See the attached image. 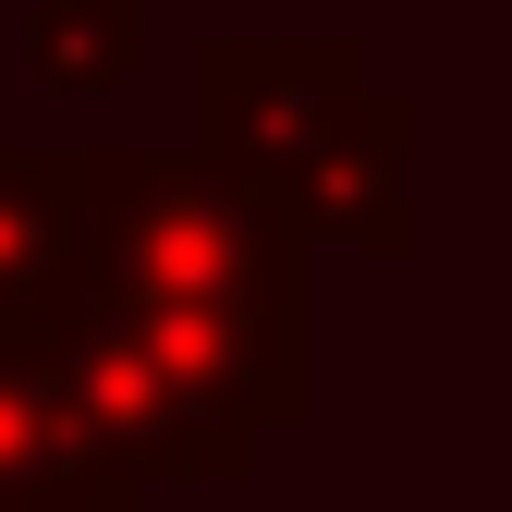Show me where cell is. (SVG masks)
<instances>
[{
    "mask_svg": "<svg viewBox=\"0 0 512 512\" xmlns=\"http://www.w3.org/2000/svg\"><path fill=\"white\" fill-rule=\"evenodd\" d=\"M305 220L208 147H98V208H86V269L183 330H208L232 378L256 391L269 427H305L317 378H305Z\"/></svg>",
    "mask_w": 512,
    "mask_h": 512,
    "instance_id": "1",
    "label": "cell"
},
{
    "mask_svg": "<svg viewBox=\"0 0 512 512\" xmlns=\"http://www.w3.org/2000/svg\"><path fill=\"white\" fill-rule=\"evenodd\" d=\"M196 147L281 196L317 244L415 256V147L427 110L366 74L354 37H208L196 49Z\"/></svg>",
    "mask_w": 512,
    "mask_h": 512,
    "instance_id": "2",
    "label": "cell"
},
{
    "mask_svg": "<svg viewBox=\"0 0 512 512\" xmlns=\"http://www.w3.org/2000/svg\"><path fill=\"white\" fill-rule=\"evenodd\" d=\"M49 317H61V354H74V391L98 403V427L159 488H232V476H256L269 415H256V391L232 378V354L208 330H183V317L110 293V281H74Z\"/></svg>",
    "mask_w": 512,
    "mask_h": 512,
    "instance_id": "3",
    "label": "cell"
},
{
    "mask_svg": "<svg viewBox=\"0 0 512 512\" xmlns=\"http://www.w3.org/2000/svg\"><path fill=\"white\" fill-rule=\"evenodd\" d=\"M159 476L74 391L61 317H0V512H147Z\"/></svg>",
    "mask_w": 512,
    "mask_h": 512,
    "instance_id": "4",
    "label": "cell"
},
{
    "mask_svg": "<svg viewBox=\"0 0 512 512\" xmlns=\"http://www.w3.org/2000/svg\"><path fill=\"white\" fill-rule=\"evenodd\" d=\"M98 147H0V317H49L86 269Z\"/></svg>",
    "mask_w": 512,
    "mask_h": 512,
    "instance_id": "5",
    "label": "cell"
},
{
    "mask_svg": "<svg viewBox=\"0 0 512 512\" xmlns=\"http://www.w3.org/2000/svg\"><path fill=\"white\" fill-rule=\"evenodd\" d=\"M25 61L49 98H122L147 61V0H25Z\"/></svg>",
    "mask_w": 512,
    "mask_h": 512,
    "instance_id": "6",
    "label": "cell"
}]
</instances>
